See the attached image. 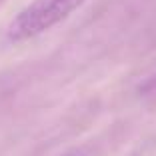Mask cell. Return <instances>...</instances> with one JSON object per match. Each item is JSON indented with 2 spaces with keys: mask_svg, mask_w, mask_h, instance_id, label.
Returning a JSON list of instances; mask_svg holds the SVG:
<instances>
[{
  "mask_svg": "<svg viewBox=\"0 0 156 156\" xmlns=\"http://www.w3.org/2000/svg\"><path fill=\"white\" fill-rule=\"evenodd\" d=\"M86 0H32L10 20L6 26V38L10 42L36 38L66 20Z\"/></svg>",
  "mask_w": 156,
  "mask_h": 156,
  "instance_id": "6da1fadb",
  "label": "cell"
}]
</instances>
